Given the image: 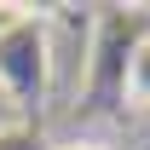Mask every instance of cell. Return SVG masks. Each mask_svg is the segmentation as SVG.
<instances>
[{
	"label": "cell",
	"mask_w": 150,
	"mask_h": 150,
	"mask_svg": "<svg viewBox=\"0 0 150 150\" xmlns=\"http://www.w3.org/2000/svg\"><path fill=\"white\" fill-rule=\"evenodd\" d=\"M121 87H127V98L139 104V110H150V35L139 40L127 52V69H121Z\"/></svg>",
	"instance_id": "6da1fadb"
},
{
	"label": "cell",
	"mask_w": 150,
	"mask_h": 150,
	"mask_svg": "<svg viewBox=\"0 0 150 150\" xmlns=\"http://www.w3.org/2000/svg\"><path fill=\"white\" fill-rule=\"evenodd\" d=\"M64 150H104V144H87V139H81V144H64Z\"/></svg>",
	"instance_id": "7a4b0ae2"
}]
</instances>
